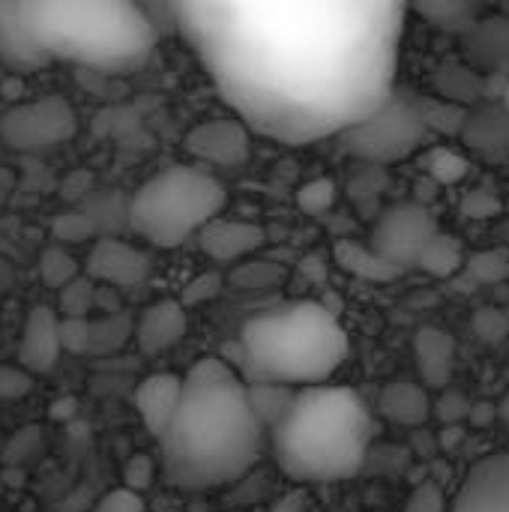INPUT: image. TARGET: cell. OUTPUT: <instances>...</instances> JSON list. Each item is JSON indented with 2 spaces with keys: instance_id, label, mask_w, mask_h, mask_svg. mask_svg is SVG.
Returning a JSON list of instances; mask_svg holds the SVG:
<instances>
[{
  "instance_id": "obj_7",
  "label": "cell",
  "mask_w": 509,
  "mask_h": 512,
  "mask_svg": "<svg viewBox=\"0 0 509 512\" xmlns=\"http://www.w3.org/2000/svg\"><path fill=\"white\" fill-rule=\"evenodd\" d=\"M78 132V114L63 96H42L21 102L0 114V141L15 153H45Z\"/></svg>"
},
{
  "instance_id": "obj_1",
  "label": "cell",
  "mask_w": 509,
  "mask_h": 512,
  "mask_svg": "<svg viewBox=\"0 0 509 512\" xmlns=\"http://www.w3.org/2000/svg\"><path fill=\"white\" fill-rule=\"evenodd\" d=\"M225 105L252 132L309 144L387 105L414 0H168Z\"/></svg>"
},
{
  "instance_id": "obj_28",
  "label": "cell",
  "mask_w": 509,
  "mask_h": 512,
  "mask_svg": "<svg viewBox=\"0 0 509 512\" xmlns=\"http://www.w3.org/2000/svg\"><path fill=\"white\" fill-rule=\"evenodd\" d=\"M468 276L477 282V285H498L509 276V255L495 249V252H483V255H474L468 261Z\"/></svg>"
},
{
  "instance_id": "obj_11",
  "label": "cell",
  "mask_w": 509,
  "mask_h": 512,
  "mask_svg": "<svg viewBox=\"0 0 509 512\" xmlns=\"http://www.w3.org/2000/svg\"><path fill=\"white\" fill-rule=\"evenodd\" d=\"M150 255L135 246V243H126L114 234H105V237H96L93 246H90V255H87V276L102 285V288H138L141 282H147L150 276Z\"/></svg>"
},
{
  "instance_id": "obj_24",
  "label": "cell",
  "mask_w": 509,
  "mask_h": 512,
  "mask_svg": "<svg viewBox=\"0 0 509 512\" xmlns=\"http://www.w3.org/2000/svg\"><path fill=\"white\" fill-rule=\"evenodd\" d=\"M96 303H99V285L90 276H78L57 291L60 318H87Z\"/></svg>"
},
{
  "instance_id": "obj_43",
  "label": "cell",
  "mask_w": 509,
  "mask_h": 512,
  "mask_svg": "<svg viewBox=\"0 0 509 512\" xmlns=\"http://www.w3.org/2000/svg\"><path fill=\"white\" fill-rule=\"evenodd\" d=\"M504 102H507V108H509V87H507V93H504Z\"/></svg>"
},
{
  "instance_id": "obj_5",
  "label": "cell",
  "mask_w": 509,
  "mask_h": 512,
  "mask_svg": "<svg viewBox=\"0 0 509 512\" xmlns=\"http://www.w3.org/2000/svg\"><path fill=\"white\" fill-rule=\"evenodd\" d=\"M351 342L339 315L324 303L297 300L261 312L240 333V375L246 384H327L348 360Z\"/></svg>"
},
{
  "instance_id": "obj_3",
  "label": "cell",
  "mask_w": 509,
  "mask_h": 512,
  "mask_svg": "<svg viewBox=\"0 0 509 512\" xmlns=\"http://www.w3.org/2000/svg\"><path fill=\"white\" fill-rule=\"evenodd\" d=\"M36 66L72 60L96 69L141 66L156 33L138 0H18Z\"/></svg>"
},
{
  "instance_id": "obj_13",
  "label": "cell",
  "mask_w": 509,
  "mask_h": 512,
  "mask_svg": "<svg viewBox=\"0 0 509 512\" xmlns=\"http://www.w3.org/2000/svg\"><path fill=\"white\" fill-rule=\"evenodd\" d=\"M60 354H63L60 312L51 306H33L21 330L18 366H24L30 375H45L57 366Z\"/></svg>"
},
{
  "instance_id": "obj_12",
  "label": "cell",
  "mask_w": 509,
  "mask_h": 512,
  "mask_svg": "<svg viewBox=\"0 0 509 512\" xmlns=\"http://www.w3.org/2000/svg\"><path fill=\"white\" fill-rule=\"evenodd\" d=\"M450 512H509V453L471 465Z\"/></svg>"
},
{
  "instance_id": "obj_42",
  "label": "cell",
  "mask_w": 509,
  "mask_h": 512,
  "mask_svg": "<svg viewBox=\"0 0 509 512\" xmlns=\"http://www.w3.org/2000/svg\"><path fill=\"white\" fill-rule=\"evenodd\" d=\"M498 408H501V420L509 426V393L501 399V402H498Z\"/></svg>"
},
{
  "instance_id": "obj_14",
  "label": "cell",
  "mask_w": 509,
  "mask_h": 512,
  "mask_svg": "<svg viewBox=\"0 0 509 512\" xmlns=\"http://www.w3.org/2000/svg\"><path fill=\"white\" fill-rule=\"evenodd\" d=\"M189 330L183 300H156L135 321V342L144 357H159L171 351Z\"/></svg>"
},
{
  "instance_id": "obj_44",
  "label": "cell",
  "mask_w": 509,
  "mask_h": 512,
  "mask_svg": "<svg viewBox=\"0 0 509 512\" xmlns=\"http://www.w3.org/2000/svg\"><path fill=\"white\" fill-rule=\"evenodd\" d=\"M507 453H509V450H507Z\"/></svg>"
},
{
  "instance_id": "obj_39",
  "label": "cell",
  "mask_w": 509,
  "mask_h": 512,
  "mask_svg": "<svg viewBox=\"0 0 509 512\" xmlns=\"http://www.w3.org/2000/svg\"><path fill=\"white\" fill-rule=\"evenodd\" d=\"M498 420H501V408H498L495 402H477V405L471 408L468 426H471V429H492Z\"/></svg>"
},
{
  "instance_id": "obj_36",
  "label": "cell",
  "mask_w": 509,
  "mask_h": 512,
  "mask_svg": "<svg viewBox=\"0 0 509 512\" xmlns=\"http://www.w3.org/2000/svg\"><path fill=\"white\" fill-rule=\"evenodd\" d=\"M333 201H336V186L327 177L312 180V183H306L300 189V207L306 213H324V210L333 207Z\"/></svg>"
},
{
  "instance_id": "obj_22",
  "label": "cell",
  "mask_w": 509,
  "mask_h": 512,
  "mask_svg": "<svg viewBox=\"0 0 509 512\" xmlns=\"http://www.w3.org/2000/svg\"><path fill=\"white\" fill-rule=\"evenodd\" d=\"M129 336H135V318L126 312H105L102 318H90V354L105 357L120 351Z\"/></svg>"
},
{
  "instance_id": "obj_32",
  "label": "cell",
  "mask_w": 509,
  "mask_h": 512,
  "mask_svg": "<svg viewBox=\"0 0 509 512\" xmlns=\"http://www.w3.org/2000/svg\"><path fill=\"white\" fill-rule=\"evenodd\" d=\"M474 333L483 339V342H489V345H498V342H504L509 336V315L507 312H501V309H480L477 315H474Z\"/></svg>"
},
{
  "instance_id": "obj_19",
  "label": "cell",
  "mask_w": 509,
  "mask_h": 512,
  "mask_svg": "<svg viewBox=\"0 0 509 512\" xmlns=\"http://www.w3.org/2000/svg\"><path fill=\"white\" fill-rule=\"evenodd\" d=\"M336 264L345 273H351V276H357L363 282H378V285L396 282L405 273L402 267L387 261L375 246H363V243H354V240H342L336 246Z\"/></svg>"
},
{
  "instance_id": "obj_27",
  "label": "cell",
  "mask_w": 509,
  "mask_h": 512,
  "mask_svg": "<svg viewBox=\"0 0 509 512\" xmlns=\"http://www.w3.org/2000/svg\"><path fill=\"white\" fill-rule=\"evenodd\" d=\"M285 279V270L270 264V261H246L243 267H237L231 273V282L249 291H261V288H273Z\"/></svg>"
},
{
  "instance_id": "obj_20",
  "label": "cell",
  "mask_w": 509,
  "mask_h": 512,
  "mask_svg": "<svg viewBox=\"0 0 509 512\" xmlns=\"http://www.w3.org/2000/svg\"><path fill=\"white\" fill-rule=\"evenodd\" d=\"M0 57L12 66H21V69L36 66L30 45H27V36H24L18 0H0Z\"/></svg>"
},
{
  "instance_id": "obj_41",
  "label": "cell",
  "mask_w": 509,
  "mask_h": 512,
  "mask_svg": "<svg viewBox=\"0 0 509 512\" xmlns=\"http://www.w3.org/2000/svg\"><path fill=\"white\" fill-rule=\"evenodd\" d=\"M270 512H306V495L303 492H288L285 498H279Z\"/></svg>"
},
{
  "instance_id": "obj_17",
  "label": "cell",
  "mask_w": 509,
  "mask_h": 512,
  "mask_svg": "<svg viewBox=\"0 0 509 512\" xmlns=\"http://www.w3.org/2000/svg\"><path fill=\"white\" fill-rule=\"evenodd\" d=\"M414 354L426 387L444 390L456 369V339L441 327H420L414 336Z\"/></svg>"
},
{
  "instance_id": "obj_40",
  "label": "cell",
  "mask_w": 509,
  "mask_h": 512,
  "mask_svg": "<svg viewBox=\"0 0 509 512\" xmlns=\"http://www.w3.org/2000/svg\"><path fill=\"white\" fill-rule=\"evenodd\" d=\"M441 450H447V453H453L462 441H465V423H456V426H444L441 429Z\"/></svg>"
},
{
  "instance_id": "obj_31",
  "label": "cell",
  "mask_w": 509,
  "mask_h": 512,
  "mask_svg": "<svg viewBox=\"0 0 509 512\" xmlns=\"http://www.w3.org/2000/svg\"><path fill=\"white\" fill-rule=\"evenodd\" d=\"M402 512H447V498H444V492H441V486L435 480H423L408 495Z\"/></svg>"
},
{
  "instance_id": "obj_4",
  "label": "cell",
  "mask_w": 509,
  "mask_h": 512,
  "mask_svg": "<svg viewBox=\"0 0 509 512\" xmlns=\"http://www.w3.org/2000/svg\"><path fill=\"white\" fill-rule=\"evenodd\" d=\"M372 414L351 387L312 384L270 432L273 456L294 483H339L360 474L372 447Z\"/></svg>"
},
{
  "instance_id": "obj_38",
  "label": "cell",
  "mask_w": 509,
  "mask_h": 512,
  "mask_svg": "<svg viewBox=\"0 0 509 512\" xmlns=\"http://www.w3.org/2000/svg\"><path fill=\"white\" fill-rule=\"evenodd\" d=\"M222 291V276L219 273H201L195 276L186 288H183V306H201L207 300H213Z\"/></svg>"
},
{
  "instance_id": "obj_8",
  "label": "cell",
  "mask_w": 509,
  "mask_h": 512,
  "mask_svg": "<svg viewBox=\"0 0 509 512\" xmlns=\"http://www.w3.org/2000/svg\"><path fill=\"white\" fill-rule=\"evenodd\" d=\"M438 225L432 222V216L417 207V204H399L393 210H387L372 234V246L393 261L396 267H420V258L426 252V246L435 240Z\"/></svg>"
},
{
  "instance_id": "obj_15",
  "label": "cell",
  "mask_w": 509,
  "mask_h": 512,
  "mask_svg": "<svg viewBox=\"0 0 509 512\" xmlns=\"http://www.w3.org/2000/svg\"><path fill=\"white\" fill-rule=\"evenodd\" d=\"M183 390H186L183 378H177L171 372L150 375L135 387V411L153 438H162L168 432V426L183 402Z\"/></svg>"
},
{
  "instance_id": "obj_33",
  "label": "cell",
  "mask_w": 509,
  "mask_h": 512,
  "mask_svg": "<svg viewBox=\"0 0 509 512\" xmlns=\"http://www.w3.org/2000/svg\"><path fill=\"white\" fill-rule=\"evenodd\" d=\"M60 339L66 354H90V318H60Z\"/></svg>"
},
{
  "instance_id": "obj_10",
  "label": "cell",
  "mask_w": 509,
  "mask_h": 512,
  "mask_svg": "<svg viewBox=\"0 0 509 512\" xmlns=\"http://www.w3.org/2000/svg\"><path fill=\"white\" fill-rule=\"evenodd\" d=\"M186 153L204 168H240L252 156V129L240 117H213L189 129Z\"/></svg>"
},
{
  "instance_id": "obj_30",
  "label": "cell",
  "mask_w": 509,
  "mask_h": 512,
  "mask_svg": "<svg viewBox=\"0 0 509 512\" xmlns=\"http://www.w3.org/2000/svg\"><path fill=\"white\" fill-rule=\"evenodd\" d=\"M474 402L459 393V390H444V396H438L435 402V417L441 420V426H456V423H468Z\"/></svg>"
},
{
  "instance_id": "obj_9",
  "label": "cell",
  "mask_w": 509,
  "mask_h": 512,
  "mask_svg": "<svg viewBox=\"0 0 509 512\" xmlns=\"http://www.w3.org/2000/svg\"><path fill=\"white\" fill-rule=\"evenodd\" d=\"M351 132H357L363 141L360 153L372 159H399L408 150H414V144H420L426 126L423 117L411 105H402L393 93L381 111H375L366 123H360Z\"/></svg>"
},
{
  "instance_id": "obj_16",
  "label": "cell",
  "mask_w": 509,
  "mask_h": 512,
  "mask_svg": "<svg viewBox=\"0 0 509 512\" xmlns=\"http://www.w3.org/2000/svg\"><path fill=\"white\" fill-rule=\"evenodd\" d=\"M267 234L252 225V222H237V219H225V213L219 219H213L201 234H198V243L201 249L219 261V264H234V261H243L249 258L252 252H258L264 246Z\"/></svg>"
},
{
  "instance_id": "obj_21",
  "label": "cell",
  "mask_w": 509,
  "mask_h": 512,
  "mask_svg": "<svg viewBox=\"0 0 509 512\" xmlns=\"http://www.w3.org/2000/svg\"><path fill=\"white\" fill-rule=\"evenodd\" d=\"M294 399H297V390L288 384H270V381L249 384L252 411L258 414V420L264 423L267 432H273L288 417V411L294 408Z\"/></svg>"
},
{
  "instance_id": "obj_26",
  "label": "cell",
  "mask_w": 509,
  "mask_h": 512,
  "mask_svg": "<svg viewBox=\"0 0 509 512\" xmlns=\"http://www.w3.org/2000/svg\"><path fill=\"white\" fill-rule=\"evenodd\" d=\"M414 9L435 21L438 27L459 30L471 24L474 15V0H414Z\"/></svg>"
},
{
  "instance_id": "obj_37",
  "label": "cell",
  "mask_w": 509,
  "mask_h": 512,
  "mask_svg": "<svg viewBox=\"0 0 509 512\" xmlns=\"http://www.w3.org/2000/svg\"><path fill=\"white\" fill-rule=\"evenodd\" d=\"M93 512H147V504H144L141 492H135L129 486H117L99 498Z\"/></svg>"
},
{
  "instance_id": "obj_2",
  "label": "cell",
  "mask_w": 509,
  "mask_h": 512,
  "mask_svg": "<svg viewBox=\"0 0 509 512\" xmlns=\"http://www.w3.org/2000/svg\"><path fill=\"white\" fill-rule=\"evenodd\" d=\"M183 384V402L159 438L165 480L192 492L243 480L261 462L267 441L246 378L222 357H201Z\"/></svg>"
},
{
  "instance_id": "obj_34",
  "label": "cell",
  "mask_w": 509,
  "mask_h": 512,
  "mask_svg": "<svg viewBox=\"0 0 509 512\" xmlns=\"http://www.w3.org/2000/svg\"><path fill=\"white\" fill-rule=\"evenodd\" d=\"M156 480V462L147 453H135L126 459L123 465V486L135 489V492H147Z\"/></svg>"
},
{
  "instance_id": "obj_18",
  "label": "cell",
  "mask_w": 509,
  "mask_h": 512,
  "mask_svg": "<svg viewBox=\"0 0 509 512\" xmlns=\"http://www.w3.org/2000/svg\"><path fill=\"white\" fill-rule=\"evenodd\" d=\"M378 411H381V417H387L396 426L420 429L429 423L435 405H432V396L426 393V387L411 384V381H393L381 390Z\"/></svg>"
},
{
  "instance_id": "obj_29",
  "label": "cell",
  "mask_w": 509,
  "mask_h": 512,
  "mask_svg": "<svg viewBox=\"0 0 509 512\" xmlns=\"http://www.w3.org/2000/svg\"><path fill=\"white\" fill-rule=\"evenodd\" d=\"M429 165V174L438 180V183H456L468 174V159L450 147H435L426 159Z\"/></svg>"
},
{
  "instance_id": "obj_6",
  "label": "cell",
  "mask_w": 509,
  "mask_h": 512,
  "mask_svg": "<svg viewBox=\"0 0 509 512\" xmlns=\"http://www.w3.org/2000/svg\"><path fill=\"white\" fill-rule=\"evenodd\" d=\"M228 207V189L198 162L156 171L126 204V225L156 249H177L198 237Z\"/></svg>"
},
{
  "instance_id": "obj_23",
  "label": "cell",
  "mask_w": 509,
  "mask_h": 512,
  "mask_svg": "<svg viewBox=\"0 0 509 512\" xmlns=\"http://www.w3.org/2000/svg\"><path fill=\"white\" fill-rule=\"evenodd\" d=\"M465 264V252H462V243L450 234H435V240L426 246L423 258H420V267L438 279H450L462 270Z\"/></svg>"
},
{
  "instance_id": "obj_35",
  "label": "cell",
  "mask_w": 509,
  "mask_h": 512,
  "mask_svg": "<svg viewBox=\"0 0 509 512\" xmlns=\"http://www.w3.org/2000/svg\"><path fill=\"white\" fill-rule=\"evenodd\" d=\"M33 375L24 366H0V402H18L30 393Z\"/></svg>"
},
{
  "instance_id": "obj_25",
  "label": "cell",
  "mask_w": 509,
  "mask_h": 512,
  "mask_svg": "<svg viewBox=\"0 0 509 512\" xmlns=\"http://www.w3.org/2000/svg\"><path fill=\"white\" fill-rule=\"evenodd\" d=\"M36 273H39V282L51 291H60L63 285H69L72 279H78V261L63 249V246H48L42 255H39V264H36Z\"/></svg>"
}]
</instances>
